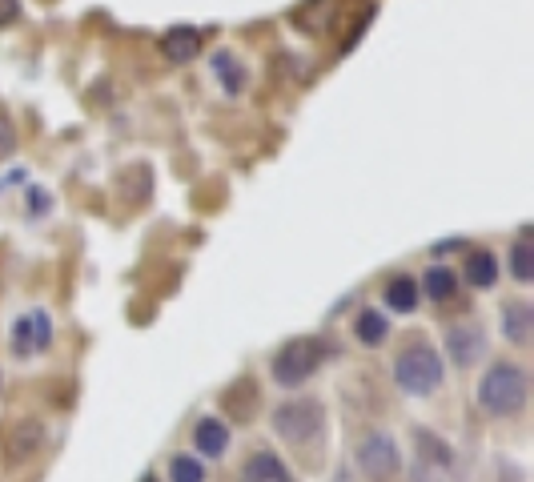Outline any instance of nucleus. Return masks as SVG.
<instances>
[{"instance_id": "obj_21", "label": "nucleus", "mask_w": 534, "mask_h": 482, "mask_svg": "<svg viewBox=\"0 0 534 482\" xmlns=\"http://www.w3.org/2000/svg\"><path fill=\"white\" fill-rule=\"evenodd\" d=\"M13 149H17V125L0 113V161L13 157Z\"/></svg>"}, {"instance_id": "obj_23", "label": "nucleus", "mask_w": 534, "mask_h": 482, "mask_svg": "<svg viewBox=\"0 0 534 482\" xmlns=\"http://www.w3.org/2000/svg\"><path fill=\"white\" fill-rule=\"evenodd\" d=\"M17 13H21V0H0V25L17 21Z\"/></svg>"}, {"instance_id": "obj_6", "label": "nucleus", "mask_w": 534, "mask_h": 482, "mask_svg": "<svg viewBox=\"0 0 534 482\" xmlns=\"http://www.w3.org/2000/svg\"><path fill=\"white\" fill-rule=\"evenodd\" d=\"M49 338H53V330H49V318H45L41 310L13 322V354H17V358L41 354V350L49 346Z\"/></svg>"}, {"instance_id": "obj_20", "label": "nucleus", "mask_w": 534, "mask_h": 482, "mask_svg": "<svg viewBox=\"0 0 534 482\" xmlns=\"http://www.w3.org/2000/svg\"><path fill=\"white\" fill-rule=\"evenodd\" d=\"M169 478L173 482H205V466L193 458V454H177L169 462Z\"/></svg>"}, {"instance_id": "obj_3", "label": "nucleus", "mask_w": 534, "mask_h": 482, "mask_svg": "<svg viewBox=\"0 0 534 482\" xmlns=\"http://www.w3.org/2000/svg\"><path fill=\"white\" fill-rule=\"evenodd\" d=\"M326 342L322 338H294V342H286L278 354H274V378H278V386H302L322 362H326Z\"/></svg>"}, {"instance_id": "obj_24", "label": "nucleus", "mask_w": 534, "mask_h": 482, "mask_svg": "<svg viewBox=\"0 0 534 482\" xmlns=\"http://www.w3.org/2000/svg\"><path fill=\"white\" fill-rule=\"evenodd\" d=\"M141 482H157V478H153V474H145V478H141Z\"/></svg>"}, {"instance_id": "obj_11", "label": "nucleus", "mask_w": 534, "mask_h": 482, "mask_svg": "<svg viewBox=\"0 0 534 482\" xmlns=\"http://www.w3.org/2000/svg\"><path fill=\"white\" fill-rule=\"evenodd\" d=\"M193 442H197V450H201L205 458H217V454H225V446H229V426H225L221 418H201L197 430H193Z\"/></svg>"}, {"instance_id": "obj_17", "label": "nucleus", "mask_w": 534, "mask_h": 482, "mask_svg": "<svg viewBox=\"0 0 534 482\" xmlns=\"http://www.w3.org/2000/svg\"><path fill=\"white\" fill-rule=\"evenodd\" d=\"M161 49H165L169 61H193L197 49H201V37H197L193 29H173V33L161 41Z\"/></svg>"}, {"instance_id": "obj_4", "label": "nucleus", "mask_w": 534, "mask_h": 482, "mask_svg": "<svg viewBox=\"0 0 534 482\" xmlns=\"http://www.w3.org/2000/svg\"><path fill=\"white\" fill-rule=\"evenodd\" d=\"M274 434L286 438V442H310L326 430V406L318 398H294V402H282L270 418Z\"/></svg>"}, {"instance_id": "obj_10", "label": "nucleus", "mask_w": 534, "mask_h": 482, "mask_svg": "<svg viewBox=\"0 0 534 482\" xmlns=\"http://www.w3.org/2000/svg\"><path fill=\"white\" fill-rule=\"evenodd\" d=\"M41 422H33V418H25V422H17L13 426V434L5 438V458L13 462V466H21L25 458H33V450L41 446Z\"/></svg>"}, {"instance_id": "obj_7", "label": "nucleus", "mask_w": 534, "mask_h": 482, "mask_svg": "<svg viewBox=\"0 0 534 482\" xmlns=\"http://www.w3.org/2000/svg\"><path fill=\"white\" fill-rule=\"evenodd\" d=\"M486 350V338H482V326L474 322H462V326H450L446 330V354L454 358V366H474Z\"/></svg>"}, {"instance_id": "obj_19", "label": "nucleus", "mask_w": 534, "mask_h": 482, "mask_svg": "<svg viewBox=\"0 0 534 482\" xmlns=\"http://www.w3.org/2000/svg\"><path fill=\"white\" fill-rule=\"evenodd\" d=\"M510 278L522 282V286L534 278V246H530V237H518L510 246Z\"/></svg>"}, {"instance_id": "obj_8", "label": "nucleus", "mask_w": 534, "mask_h": 482, "mask_svg": "<svg viewBox=\"0 0 534 482\" xmlns=\"http://www.w3.org/2000/svg\"><path fill=\"white\" fill-rule=\"evenodd\" d=\"M241 482H294V478L274 450H253L241 466Z\"/></svg>"}, {"instance_id": "obj_2", "label": "nucleus", "mask_w": 534, "mask_h": 482, "mask_svg": "<svg viewBox=\"0 0 534 482\" xmlns=\"http://www.w3.org/2000/svg\"><path fill=\"white\" fill-rule=\"evenodd\" d=\"M394 378L406 394L422 398V394H434L442 386V358L430 342H410L398 358H394Z\"/></svg>"}, {"instance_id": "obj_12", "label": "nucleus", "mask_w": 534, "mask_h": 482, "mask_svg": "<svg viewBox=\"0 0 534 482\" xmlns=\"http://www.w3.org/2000/svg\"><path fill=\"white\" fill-rule=\"evenodd\" d=\"M414 446H418V454H422V466H430V470H450V466H454V450H450L438 434L414 430Z\"/></svg>"}, {"instance_id": "obj_5", "label": "nucleus", "mask_w": 534, "mask_h": 482, "mask_svg": "<svg viewBox=\"0 0 534 482\" xmlns=\"http://www.w3.org/2000/svg\"><path fill=\"white\" fill-rule=\"evenodd\" d=\"M358 466L370 482H394L402 474V454H398V442L382 430H370L362 442H358Z\"/></svg>"}, {"instance_id": "obj_1", "label": "nucleus", "mask_w": 534, "mask_h": 482, "mask_svg": "<svg viewBox=\"0 0 534 482\" xmlns=\"http://www.w3.org/2000/svg\"><path fill=\"white\" fill-rule=\"evenodd\" d=\"M478 406L490 418H514L526 406V370L514 362H494L478 382Z\"/></svg>"}, {"instance_id": "obj_22", "label": "nucleus", "mask_w": 534, "mask_h": 482, "mask_svg": "<svg viewBox=\"0 0 534 482\" xmlns=\"http://www.w3.org/2000/svg\"><path fill=\"white\" fill-rule=\"evenodd\" d=\"M498 482H526V474H522V466L502 462V466H498Z\"/></svg>"}, {"instance_id": "obj_9", "label": "nucleus", "mask_w": 534, "mask_h": 482, "mask_svg": "<svg viewBox=\"0 0 534 482\" xmlns=\"http://www.w3.org/2000/svg\"><path fill=\"white\" fill-rule=\"evenodd\" d=\"M498 322H502V338L510 346H526L530 334H534V310H530V302H506Z\"/></svg>"}, {"instance_id": "obj_16", "label": "nucleus", "mask_w": 534, "mask_h": 482, "mask_svg": "<svg viewBox=\"0 0 534 482\" xmlns=\"http://www.w3.org/2000/svg\"><path fill=\"white\" fill-rule=\"evenodd\" d=\"M466 278H470V286L490 290V286H494V278H498V258H494V254H486V250H474V254L466 258Z\"/></svg>"}, {"instance_id": "obj_14", "label": "nucleus", "mask_w": 534, "mask_h": 482, "mask_svg": "<svg viewBox=\"0 0 534 482\" xmlns=\"http://www.w3.org/2000/svg\"><path fill=\"white\" fill-rule=\"evenodd\" d=\"M213 73L221 77V89H225L229 97H237V93L245 89V69L237 65V57H233L229 49H221V53H213Z\"/></svg>"}, {"instance_id": "obj_15", "label": "nucleus", "mask_w": 534, "mask_h": 482, "mask_svg": "<svg viewBox=\"0 0 534 482\" xmlns=\"http://www.w3.org/2000/svg\"><path fill=\"white\" fill-rule=\"evenodd\" d=\"M422 290H426L430 302H450L454 290H458V278H454L450 266H430L426 278H422Z\"/></svg>"}, {"instance_id": "obj_18", "label": "nucleus", "mask_w": 534, "mask_h": 482, "mask_svg": "<svg viewBox=\"0 0 534 482\" xmlns=\"http://www.w3.org/2000/svg\"><path fill=\"white\" fill-rule=\"evenodd\" d=\"M386 334H390V322H386L378 310L358 314V322H354V338H358L362 346H382V342H386Z\"/></svg>"}, {"instance_id": "obj_13", "label": "nucleus", "mask_w": 534, "mask_h": 482, "mask_svg": "<svg viewBox=\"0 0 534 482\" xmlns=\"http://www.w3.org/2000/svg\"><path fill=\"white\" fill-rule=\"evenodd\" d=\"M386 306L398 310V314L418 310V282L406 278V274H394V278L386 282Z\"/></svg>"}]
</instances>
